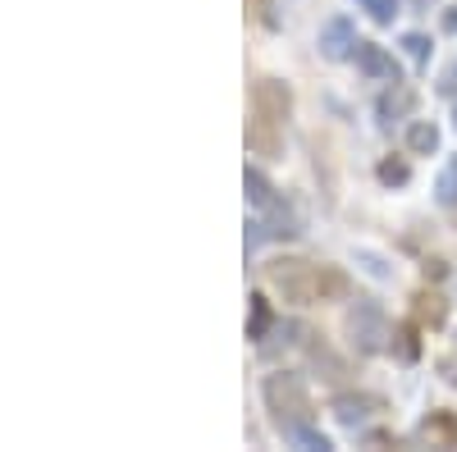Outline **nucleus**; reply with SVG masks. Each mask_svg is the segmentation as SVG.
<instances>
[{
    "label": "nucleus",
    "instance_id": "obj_18",
    "mask_svg": "<svg viewBox=\"0 0 457 452\" xmlns=\"http://www.w3.org/2000/svg\"><path fill=\"white\" fill-rule=\"evenodd\" d=\"M453 124H457V110H453Z\"/></svg>",
    "mask_w": 457,
    "mask_h": 452
},
{
    "label": "nucleus",
    "instance_id": "obj_3",
    "mask_svg": "<svg viewBox=\"0 0 457 452\" xmlns=\"http://www.w3.org/2000/svg\"><path fill=\"white\" fill-rule=\"evenodd\" d=\"M265 407H270V416L284 434H297L312 425V398H307V384L297 380V374H270L265 380Z\"/></svg>",
    "mask_w": 457,
    "mask_h": 452
},
{
    "label": "nucleus",
    "instance_id": "obj_10",
    "mask_svg": "<svg viewBox=\"0 0 457 452\" xmlns=\"http://www.w3.org/2000/svg\"><path fill=\"white\" fill-rule=\"evenodd\" d=\"M357 5H361L375 23H394V14H398V0H357Z\"/></svg>",
    "mask_w": 457,
    "mask_h": 452
},
{
    "label": "nucleus",
    "instance_id": "obj_4",
    "mask_svg": "<svg viewBox=\"0 0 457 452\" xmlns=\"http://www.w3.org/2000/svg\"><path fill=\"white\" fill-rule=\"evenodd\" d=\"M348 338H353V348H357L361 357L385 352V343H389V320H385V311H379L375 301L357 297L353 311H348Z\"/></svg>",
    "mask_w": 457,
    "mask_h": 452
},
{
    "label": "nucleus",
    "instance_id": "obj_8",
    "mask_svg": "<svg viewBox=\"0 0 457 452\" xmlns=\"http://www.w3.org/2000/svg\"><path fill=\"white\" fill-rule=\"evenodd\" d=\"M411 105H416V92H411L407 83H394L385 96H379V119L394 124V119H403V115H407Z\"/></svg>",
    "mask_w": 457,
    "mask_h": 452
},
{
    "label": "nucleus",
    "instance_id": "obj_14",
    "mask_svg": "<svg viewBox=\"0 0 457 452\" xmlns=\"http://www.w3.org/2000/svg\"><path fill=\"white\" fill-rule=\"evenodd\" d=\"M379 178H385V183H407V165L403 160H385V165H379Z\"/></svg>",
    "mask_w": 457,
    "mask_h": 452
},
{
    "label": "nucleus",
    "instance_id": "obj_16",
    "mask_svg": "<svg viewBox=\"0 0 457 452\" xmlns=\"http://www.w3.org/2000/svg\"><path fill=\"white\" fill-rule=\"evenodd\" d=\"M439 92H444V96H457V64H448V69H444V78H439Z\"/></svg>",
    "mask_w": 457,
    "mask_h": 452
},
{
    "label": "nucleus",
    "instance_id": "obj_12",
    "mask_svg": "<svg viewBox=\"0 0 457 452\" xmlns=\"http://www.w3.org/2000/svg\"><path fill=\"white\" fill-rule=\"evenodd\" d=\"M435 370H439V380H444V384H453V389H457V343L435 361Z\"/></svg>",
    "mask_w": 457,
    "mask_h": 452
},
{
    "label": "nucleus",
    "instance_id": "obj_11",
    "mask_svg": "<svg viewBox=\"0 0 457 452\" xmlns=\"http://www.w3.org/2000/svg\"><path fill=\"white\" fill-rule=\"evenodd\" d=\"M439 201L444 206H457V160L439 174Z\"/></svg>",
    "mask_w": 457,
    "mask_h": 452
},
{
    "label": "nucleus",
    "instance_id": "obj_2",
    "mask_svg": "<svg viewBox=\"0 0 457 452\" xmlns=\"http://www.w3.org/2000/svg\"><path fill=\"white\" fill-rule=\"evenodd\" d=\"M293 110V92L279 78H261L252 87V124H247V146L256 156H275L284 146V124Z\"/></svg>",
    "mask_w": 457,
    "mask_h": 452
},
{
    "label": "nucleus",
    "instance_id": "obj_13",
    "mask_svg": "<svg viewBox=\"0 0 457 452\" xmlns=\"http://www.w3.org/2000/svg\"><path fill=\"white\" fill-rule=\"evenodd\" d=\"M403 46H407V55H411L416 64H426V60H430V42H426L421 32H411V37H403Z\"/></svg>",
    "mask_w": 457,
    "mask_h": 452
},
{
    "label": "nucleus",
    "instance_id": "obj_9",
    "mask_svg": "<svg viewBox=\"0 0 457 452\" xmlns=\"http://www.w3.org/2000/svg\"><path fill=\"white\" fill-rule=\"evenodd\" d=\"M435 146H439V128H435L430 119H416V124L407 128V151H411V156H430Z\"/></svg>",
    "mask_w": 457,
    "mask_h": 452
},
{
    "label": "nucleus",
    "instance_id": "obj_17",
    "mask_svg": "<svg viewBox=\"0 0 457 452\" xmlns=\"http://www.w3.org/2000/svg\"><path fill=\"white\" fill-rule=\"evenodd\" d=\"M444 28H448V32H457V10H448V14H444Z\"/></svg>",
    "mask_w": 457,
    "mask_h": 452
},
{
    "label": "nucleus",
    "instance_id": "obj_6",
    "mask_svg": "<svg viewBox=\"0 0 457 452\" xmlns=\"http://www.w3.org/2000/svg\"><path fill=\"white\" fill-rule=\"evenodd\" d=\"M320 51H325V60H348V55H357V32H353V23H348V19H329L325 32H320Z\"/></svg>",
    "mask_w": 457,
    "mask_h": 452
},
{
    "label": "nucleus",
    "instance_id": "obj_7",
    "mask_svg": "<svg viewBox=\"0 0 457 452\" xmlns=\"http://www.w3.org/2000/svg\"><path fill=\"white\" fill-rule=\"evenodd\" d=\"M375 411H379V402L366 398V393H338V398H334V416H338V425H348V430L366 425Z\"/></svg>",
    "mask_w": 457,
    "mask_h": 452
},
{
    "label": "nucleus",
    "instance_id": "obj_15",
    "mask_svg": "<svg viewBox=\"0 0 457 452\" xmlns=\"http://www.w3.org/2000/svg\"><path fill=\"white\" fill-rule=\"evenodd\" d=\"M394 338H398V352H403V361H411V357H416V338H411V329L403 325Z\"/></svg>",
    "mask_w": 457,
    "mask_h": 452
},
{
    "label": "nucleus",
    "instance_id": "obj_1",
    "mask_svg": "<svg viewBox=\"0 0 457 452\" xmlns=\"http://www.w3.org/2000/svg\"><path fill=\"white\" fill-rule=\"evenodd\" d=\"M270 288L284 301H293V307H312L320 297H343L348 292V279L329 266H312V260L288 256V260H275L270 266Z\"/></svg>",
    "mask_w": 457,
    "mask_h": 452
},
{
    "label": "nucleus",
    "instance_id": "obj_5",
    "mask_svg": "<svg viewBox=\"0 0 457 452\" xmlns=\"http://www.w3.org/2000/svg\"><path fill=\"white\" fill-rule=\"evenodd\" d=\"M357 69L366 73V78H379V83H398V64L385 46L375 42H357Z\"/></svg>",
    "mask_w": 457,
    "mask_h": 452
}]
</instances>
